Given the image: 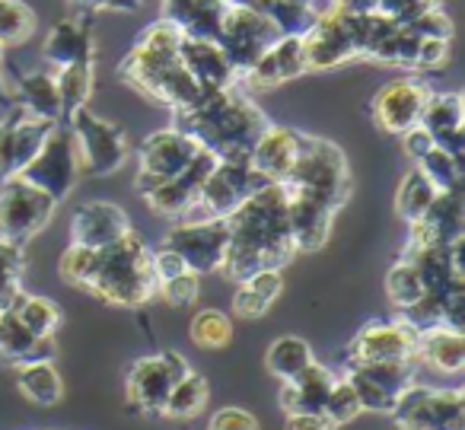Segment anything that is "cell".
I'll return each instance as SVG.
<instances>
[{"instance_id": "1", "label": "cell", "mask_w": 465, "mask_h": 430, "mask_svg": "<svg viewBox=\"0 0 465 430\" xmlns=\"http://www.w3.org/2000/svg\"><path fill=\"white\" fill-rule=\"evenodd\" d=\"M230 243L220 275L226 281H242L255 271H284L300 255L293 243L291 217H287V192L281 182H268L252 192L226 217Z\"/></svg>"}, {"instance_id": "2", "label": "cell", "mask_w": 465, "mask_h": 430, "mask_svg": "<svg viewBox=\"0 0 465 430\" xmlns=\"http://www.w3.org/2000/svg\"><path fill=\"white\" fill-rule=\"evenodd\" d=\"M173 125L217 160H249L255 141L272 122L236 84L204 93L192 109L173 112Z\"/></svg>"}, {"instance_id": "3", "label": "cell", "mask_w": 465, "mask_h": 430, "mask_svg": "<svg viewBox=\"0 0 465 430\" xmlns=\"http://www.w3.org/2000/svg\"><path fill=\"white\" fill-rule=\"evenodd\" d=\"M179 39L182 33L166 20H156L137 35L131 52L118 65V77L131 90L143 93L153 103L166 105L173 112H185L204 96L194 77L185 71L179 58Z\"/></svg>"}, {"instance_id": "4", "label": "cell", "mask_w": 465, "mask_h": 430, "mask_svg": "<svg viewBox=\"0 0 465 430\" xmlns=\"http://www.w3.org/2000/svg\"><path fill=\"white\" fill-rule=\"evenodd\" d=\"M156 287L160 281L153 271V249L134 226L112 245L96 249V265L86 281V294H93L96 300L137 309L153 300Z\"/></svg>"}, {"instance_id": "5", "label": "cell", "mask_w": 465, "mask_h": 430, "mask_svg": "<svg viewBox=\"0 0 465 430\" xmlns=\"http://www.w3.org/2000/svg\"><path fill=\"white\" fill-rule=\"evenodd\" d=\"M287 192L306 195V198L319 201L329 211H341L351 201L354 192V179H351L348 156L338 144L325 141V137H312L300 131V150L293 160L287 179L281 182Z\"/></svg>"}, {"instance_id": "6", "label": "cell", "mask_w": 465, "mask_h": 430, "mask_svg": "<svg viewBox=\"0 0 465 430\" xmlns=\"http://www.w3.org/2000/svg\"><path fill=\"white\" fill-rule=\"evenodd\" d=\"M23 175L26 182L39 185L45 195H52L54 201H64L74 188L84 179V163H80V150L77 141H74V131L67 128V122L52 125V131L42 141L39 154L23 166Z\"/></svg>"}, {"instance_id": "7", "label": "cell", "mask_w": 465, "mask_h": 430, "mask_svg": "<svg viewBox=\"0 0 465 430\" xmlns=\"http://www.w3.org/2000/svg\"><path fill=\"white\" fill-rule=\"evenodd\" d=\"M58 201L23 175H10L0 182V239L26 245L52 224Z\"/></svg>"}, {"instance_id": "8", "label": "cell", "mask_w": 465, "mask_h": 430, "mask_svg": "<svg viewBox=\"0 0 465 430\" xmlns=\"http://www.w3.org/2000/svg\"><path fill=\"white\" fill-rule=\"evenodd\" d=\"M67 128L74 131V141L80 150V163H84V175L103 179V175H115L124 163L131 160L128 137L118 125L99 118L90 105L77 109L67 118Z\"/></svg>"}, {"instance_id": "9", "label": "cell", "mask_w": 465, "mask_h": 430, "mask_svg": "<svg viewBox=\"0 0 465 430\" xmlns=\"http://www.w3.org/2000/svg\"><path fill=\"white\" fill-rule=\"evenodd\" d=\"M392 417L399 430H465V395L462 389L411 383L395 402Z\"/></svg>"}, {"instance_id": "10", "label": "cell", "mask_w": 465, "mask_h": 430, "mask_svg": "<svg viewBox=\"0 0 465 430\" xmlns=\"http://www.w3.org/2000/svg\"><path fill=\"white\" fill-rule=\"evenodd\" d=\"M278 39H281V29L274 26L262 10L230 4L223 16V26H220L217 45L223 48L230 67L236 71V77L242 80V74H246Z\"/></svg>"}, {"instance_id": "11", "label": "cell", "mask_w": 465, "mask_h": 430, "mask_svg": "<svg viewBox=\"0 0 465 430\" xmlns=\"http://www.w3.org/2000/svg\"><path fill=\"white\" fill-rule=\"evenodd\" d=\"M188 370L192 366L179 351H160L137 357L128 366V376H124V395H128L131 408L141 411V415H160L163 405H166V395Z\"/></svg>"}, {"instance_id": "12", "label": "cell", "mask_w": 465, "mask_h": 430, "mask_svg": "<svg viewBox=\"0 0 465 430\" xmlns=\"http://www.w3.org/2000/svg\"><path fill=\"white\" fill-rule=\"evenodd\" d=\"M198 141L188 137L185 131L173 128H163V131H153L147 141L137 147V175H134V192L147 195L153 192L156 185L169 182L173 175H179L188 163L198 156Z\"/></svg>"}, {"instance_id": "13", "label": "cell", "mask_w": 465, "mask_h": 430, "mask_svg": "<svg viewBox=\"0 0 465 430\" xmlns=\"http://www.w3.org/2000/svg\"><path fill=\"white\" fill-rule=\"evenodd\" d=\"M226 243H230L226 217L179 220L166 233V239H163V245L173 249L185 262V268L194 271V275H213V271L223 268Z\"/></svg>"}, {"instance_id": "14", "label": "cell", "mask_w": 465, "mask_h": 430, "mask_svg": "<svg viewBox=\"0 0 465 430\" xmlns=\"http://www.w3.org/2000/svg\"><path fill=\"white\" fill-rule=\"evenodd\" d=\"M418 360H386V364H348L344 379L354 385L363 411L392 415L395 402L411 383H418Z\"/></svg>"}, {"instance_id": "15", "label": "cell", "mask_w": 465, "mask_h": 430, "mask_svg": "<svg viewBox=\"0 0 465 430\" xmlns=\"http://www.w3.org/2000/svg\"><path fill=\"white\" fill-rule=\"evenodd\" d=\"M262 185H268V182L249 166V160H217L211 173H207L204 185H201L192 214H201V217H230Z\"/></svg>"}, {"instance_id": "16", "label": "cell", "mask_w": 465, "mask_h": 430, "mask_svg": "<svg viewBox=\"0 0 465 430\" xmlns=\"http://www.w3.org/2000/svg\"><path fill=\"white\" fill-rule=\"evenodd\" d=\"M427 96H430V86L420 77H414V74L395 77L389 84H382L376 90V96L370 99V118H373V125L382 135L399 137L420 122Z\"/></svg>"}, {"instance_id": "17", "label": "cell", "mask_w": 465, "mask_h": 430, "mask_svg": "<svg viewBox=\"0 0 465 430\" xmlns=\"http://www.w3.org/2000/svg\"><path fill=\"white\" fill-rule=\"evenodd\" d=\"M300 52H303V67L306 74H322L331 71L338 65H348L357 58V45L351 39L348 20L344 10H319L316 23L300 35Z\"/></svg>"}, {"instance_id": "18", "label": "cell", "mask_w": 465, "mask_h": 430, "mask_svg": "<svg viewBox=\"0 0 465 430\" xmlns=\"http://www.w3.org/2000/svg\"><path fill=\"white\" fill-rule=\"evenodd\" d=\"M418 345V328H411L405 319L370 322L351 338L348 364H386V360H414Z\"/></svg>"}, {"instance_id": "19", "label": "cell", "mask_w": 465, "mask_h": 430, "mask_svg": "<svg viewBox=\"0 0 465 430\" xmlns=\"http://www.w3.org/2000/svg\"><path fill=\"white\" fill-rule=\"evenodd\" d=\"M213 163H217V156L207 154V150L201 147L198 156H194V160L188 163L179 175H173L169 182H163V185H156L153 192L143 195L147 207L153 214H160V217H169V220L188 217L192 207H194V201H198V192H201V185H204L207 173L213 169Z\"/></svg>"}, {"instance_id": "20", "label": "cell", "mask_w": 465, "mask_h": 430, "mask_svg": "<svg viewBox=\"0 0 465 430\" xmlns=\"http://www.w3.org/2000/svg\"><path fill=\"white\" fill-rule=\"evenodd\" d=\"M48 131H52V122L26 115L23 109H10L4 115L0 122V182L23 173V166L39 154Z\"/></svg>"}, {"instance_id": "21", "label": "cell", "mask_w": 465, "mask_h": 430, "mask_svg": "<svg viewBox=\"0 0 465 430\" xmlns=\"http://www.w3.org/2000/svg\"><path fill=\"white\" fill-rule=\"evenodd\" d=\"M456 239H465V205L462 188L437 192L424 214L414 224H408V243L420 245H450Z\"/></svg>"}, {"instance_id": "22", "label": "cell", "mask_w": 465, "mask_h": 430, "mask_svg": "<svg viewBox=\"0 0 465 430\" xmlns=\"http://www.w3.org/2000/svg\"><path fill=\"white\" fill-rule=\"evenodd\" d=\"M420 128L433 137L440 150L459 156L465 154V103L459 93H430L420 112Z\"/></svg>"}, {"instance_id": "23", "label": "cell", "mask_w": 465, "mask_h": 430, "mask_svg": "<svg viewBox=\"0 0 465 430\" xmlns=\"http://www.w3.org/2000/svg\"><path fill=\"white\" fill-rule=\"evenodd\" d=\"M131 230L128 214L112 201H86L74 211L71 220V243L86 249H105L115 239H122Z\"/></svg>"}, {"instance_id": "24", "label": "cell", "mask_w": 465, "mask_h": 430, "mask_svg": "<svg viewBox=\"0 0 465 430\" xmlns=\"http://www.w3.org/2000/svg\"><path fill=\"white\" fill-rule=\"evenodd\" d=\"M300 74H306L303 67V52H300V35H281L246 74H242L240 84H246L249 90L265 93V90H278V86L297 80Z\"/></svg>"}, {"instance_id": "25", "label": "cell", "mask_w": 465, "mask_h": 430, "mask_svg": "<svg viewBox=\"0 0 465 430\" xmlns=\"http://www.w3.org/2000/svg\"><path fill=\"white\" fill-rule=\"evenodd\" d=\"M42 58L52 71H64L74 65H96V39L90 20H61L48 29L42 42Z\"/></svg>"}, {"instance_id": "26", "label": "cell", "mask_w": 465, "mask_h": 430, "mask_svg": "<svg viewBox=\"0 0 465 430\" xmlns=\"http://www.w3.org/2000/svg\"><path fill=\"white\" fill-rule=\"evenodd\" d=\"M179 58L185 65V71L194 77V84L204 93L211 90H226V86H236L240 77L226 61L223 48L217 42L207 39H192V35H182L179 39Z\"/></svg>"}, {"instance_id": "27", "label": "cell", "mask_w": 465, "mask_h": 430, "mask_svg": "<svg viewBox=\"0 0 465 430\" xmlns=\"http://www.w3.org/2000/svg\"><path fill=\"white\" fill-rule=\"evenodd\" d=\"M331 385H335V373L319 364V360H312L297 376L284 379L278 395L281 411L284 415H322Z\"/></svg>"}, {"instance_id": "28", "label": "cell", "mask_w": 465, "mask_h": 430, "mask_svg": "<svg viewBox=\"0 0 465 430\" xmlns=\"http://www.w3.org/2000/svg\"><path fill=\"white\" fill-rule=\"evenodd\" d=\"M300 150V131L284 125H268L249 154V166L265 182H284Z\"/></svg>"}, {"instance_id": "29", "label": "cell", "mask_w": 465, "mask_h": 430, "mask_svg": "<svg viewBox=\"0 0 465 430\" xmlns=\"http://www.w3.org/2000/svg\"><path fill=\"white\" fill-rule=\"evenodd\" d=\"M226 7V0H163V20L173 23L182 35L217 42Z\"/></svg>"}, {"instance_id": "30", "label": "cell", "mask_w": 465, "mask_h": 430, "mask_svg": "<svg viewBox=\"0 0 465 430\" xmlns=\"http://www.w3.org/2000/svg\"><path fill=\"white\" fill-rule=\"evenodd\" d=\"M287 217H291L297 252H319V249H325V243H329L331 224H335L338 214L329 211L325 205H319V201L306 198V195L287 192Z\"/></svg>"}, {"instance_id": "31", "label": "cell", "mask_w": 465, "mask_h": 430, "mask_svg": "<svg viewBox=\"0 0 465 430\" xmlns=\"http://www.w3.org/2000/svg\"><path fill=\"white\" fill-rule=\"evenodd\" d=\"M14 103H16V109H23L33 118H42V122H52V125L64 122V105H61V93H58L54 71L16 74Z\"/></svg>"}, {"instance_id": "32", "label": "cell", "mask_w": 465, "mask_h": 430, "mask_svg": "<svg viewBox=\"0 0 465 430\" xmlns=\"http://www.w3.org/2000/svg\"><path fill=\"white\" fill-rule=\"evenodd\" d=\"M54 354H58L54 338H39L16 319L14 309H0V360L4 364L16 366L29 360H54Z\"/></svg>"}, {"instance_id": "33", "label": "cell", "mask_w": 465, "mask_h": 430, "mask_svg": "<svg viewBox=\"0 0 465 430\" xmlns=\"http://www.w3.org/2000/svg\"><path fill=\"white\" fill-rule=\"evenodd\" d=\"M414 360H418V366L424 364L437 373H459L465 366V335L450 325L424 328V332H418Z\"/></svg>"}, {"instance_id": "34", "label": "cell", "mask_w": 465, "mask_h": 430, "mask_svg": "<svg viewBox=\"0 0 465 430\" xmlns=\"http://www.w3.org/2000/svg\"><path fill=\"white\" fill-rule=\"evenodd\" d=\"M284 294V271L265 268L255 275L236 281V294H232V315L236 319L255 322L274 306V300Z\"/></svg>"}, {"instance_id": "35", "label": "cell", "mask_w": 465, "mask_h": 430, "mask_svg": "<svg viewBox=\"0 0 465 430\" xmlns=\"http://www.w3.org/2000/svg\"><path fill=\"white\" fill-rule=\"evenodd\" d=\"M14 370L16 389L39 408H52L64 398V379L52 360H29V364H16Z\"/></svg>"}, {"instance_id": "36", "label": "cell", "mask_w": 465, "mask_h": 430, "mask_svg": "<svg viewBox=\"0 0 465 430\" xmlns=\"http://www.w3.org/2000/svg\"><path fill=\"white\" fill-rule=\"evenodd\" d=\"M207 398H211V383L201 373L188 370L166 395V405H163L160 415L173 417V421H192L207 408Z\"/></svg>"}, {"instance_id": "37", "label": "cell", "mask_w": 465, "mask_h": 430, "mask_svg": "<svg viewBox=\"0 0 465 430\" xmlns=\"http://www.w3.org/2000/svg\"><path fill=\"white\" fill-rule=\"evenodd\" d=\"M10 309H14L16 319H20L33 335H39V338H54L58 328H61V322H64L58 303L48 300V296L26 294V290L16 294V300L10 303Z\"/></svg>"}, {"instance_id": "38", "label": "cell", "mask_w": 465, "mask_h": 430, "mask_svg": "<svg viewBox=\"0 0 465 430\" xmlns=\"http://www.w3.org/2000/svg\"><path fill=\"white\" fill-rule=\"evenodd\" d=\"M249 7L262 10L281 29V35H303L319 16L312 0H252Z\"/></svg>"}, {"instance_id": "39", "label": "cell", "mask_w": 465, "mask_h": 430, "mask_svg": "<svg viewBox=\"0 0 465 430\" xmlns=\"http://www.w3.org/2000/svg\"><path fill=\"white\" fill-rule=\"evenodd\" d=\"M312 360H316L312 357V347L306 345L303 338H297V335H281V338L272 341V347H268L265 370L284 383V379L297 376L303 366H310Z\"/></svg>"}, {"instance_id": "40", "label": "cell", "mask_w": 465, "mask_h": 430, "mask_svg": "<svg viewBox=\"0 0 465 430\" xmlns=\"http://www.w3.org/2000/svg\"><path fill=\"white\" fill-rule=\"evenodd\" d=\"M433 198H437L433 182L427 179L418 166H414L411 173H405L399 182V192H395V214H399L405 224H414V220L430 207Z\"/></svg>"}, {"instance_id": "41", "label": "cell", "mask_w": 465, "mask_h": 430, "mask_svg": "<svg viewBox=\"0 0 465 430\" xmlns=\"http://www.w3.org/2000/svg\"><path fill=\"white\" fill-rule=\"evenodd\" d=\"M54 80H58L61 105H64V122H67L77 109L90 105L93 86H96V65H74L64 67V71H54Z\"/></svg>"}, {"instance_id": "42", "label": "cell", "mask_w": 465, "mask_h": 430, "mask_svg": "<svg viewBox=\"0 0 465 430\" xmlns=\"http://www.w3.org/2000/svg\"><path fill=\"white\" fill-rule=\"evenodd\" d=\"M386 296H389V303L399 309V313H405L408 306H414V303L424 296V281H420V271L414 268L405 255L395 258V265L389 268Z\"/></svg>"}, {"instance_id": "43", "label": "cell", "mask_w": 465, "mask_h": 430, "mask_svg": "<svg viewBox=\"0 0 465 430\" xmlns=\"http://www.w3.org/2000/svg\"><path fill=\"white\" fill-rule=\"evenodd\" d=\"M35 26H39V16H35V10L29 4H23V0H0V45L4 48L29 42Z\"/></svg>"}, {"instance_id": "44", "label": "cell", "mask_w": 465, "mask_h": 430, "mask_svg": "<svg viewBox=\"0 0 465 430\" xmlns=\"http://www.w3.org/2000/svg\"><path fill=\"white\" fill-rule=\"evenodd\" d=\"M188 338L201 351H220L232 341V319L220 309H201L188 325Z\"/></svg>"}, {"instance_id": "45", "label": "cell", "mask_w": 465, "mask_h": 430, "mask_svg": "<svg viewBox=\"0 0 465 430\" xmlns=\"http://www.w3.org/2000/svg\"><path fill=\"white\" fill-rule=\"evenodd\" d=\"M23 275H26V252L20 243L0 239V309H10L16 294L23 290Z\"/></svg>"}, {"instance_id": "46", "label": "cell", "mask_w": 465, "mask_h": 430, "mask_svg": "<svg viewBox=\"0 0 465 430\" xmlns=\"http://www.w3.org/2000/svg\"><path fill=\"white\" fill-rule=\"evenodd\" d=\"M418 169L433 182L437 192H452V188H462V160L440 147H430L418 160Z\"/></svg>"}, {"instance_id": "47", "label": "cell", "mask_w": 465, "mask_h": 430, "mask_svg": "<svg viewBox=\"0 0 465 430\" xmlns=\"http://www.w3.org/2000/svg\"><path fill=\"white\" fill-rule=\"evenodd\" d=\"M322 415L329 417L335 427H341V424H351L357 421V417L363 415V405L361 398H357L354 385L348 383L344 376H335V385H331L329 398H325V408Z\"/></svg>"}, {"instance_id": "48", "label": "cell", "mask_w": 465, "mask_h": 430, "mask_svg": "<svg viewBox=\"0 0 465 430\" xmlns=\"http://www.w3.org/2000/svg\"><path fill=\"white\" fill-rule=\"evenodd\" d=\"M93 265H96V249H86V245L71 243L58 265L61 281L71 284V287H77V290H86V281H90V275H93Z\"/></svg>"}, {"instance_id": "49", "label": "cell", "mask_w": 465, "mask_h": 430, "mask_svg": "<svg viewBox=\"0 0 465 430\" xmlns=\"http://www.w3.org/2000/svg\"><path fill=\"white\" fill-rule=\"evenodd\" d=\"M198 294H201V275H194V271H182V275H175V277H166V281H160V287H156V296L175 309L192 306V303L198 300Z\"/></svg>"}, {"instance_id": "50", "label": "cell", "mask_w": 465, "mask_h": 430, "mask_svg": "<svg viewBox=\"0 0 465 430\" xmlns=\"http://www.w3.org/2000/svg\"><path fill=\"white\" fill-rule=\"evenodd\" d=\"M443 7V0H380V10L376 14H386L399 23H411L418 16L430 14V10Z\"/></svg>"}, {"instance_id": "51", "label": "cell", "mask_w": 465, "mask_h": 430, "mask_svg": "<svg viewBox=\"0 0 465 430\" xmlns=\"http://www.w3.org/2000/svg\"><path fill=\"white\" fill-rule=\"evenodd\" d=\"M207 430H262L259 421H255L252 411L246 408H220L213 411V417L207 421Z\"/></svg>"}, {"instance_id": "52", "label": "cell", "mask_w": 465, "mask_h": 430, "mask_svg": "<svg viewBox=\"0 0 465 430\" xmlns=\"http://www.w3.org/2000/svg\"><path fill=\"white\" fill-rule=\"evenodd\" d=\"M399 141H401V150H405V156H408V160H414V163H418L430 147H437V144H433V137L427 135L420 125H414V128H408L405 135H399Z\"/></svg>"}, {"instance_id": "53", "label": "cell", "mask_w": 465, "mask_h": 430, "mask_svg": "<svg viewBox=\"0 0 465 430\" xmlns=\"http://www.w3.org/2000/svg\"><path fill=\"white\" fill-rule=\"evenodd\" d=\"M74 7L86 10V14H99V10H109V14H134L143 7V0H71Z\"/></svg>"}, {"instance_id": "54", "label": "cell", "mask_w": 465, "mask_h": 430, "mask_svg": "<svg viewBox=\"0 0 465 430\" xmlns=\"http://www.w3.org/2000/svg\"><path fill=\"white\" fill-rule=\"evenodd\" d=\"M153 271H156V281H166V277H175V275H182V271H188V268L173 249L160 245V249H153Z\"/></svg>"}, {"instance_id": "55", "label": "cell", "mask_w": 465, "mask_h": 430, "mask_svg": "<svg viewBox=\"0 0 465 430\" xmlns=\"http://www.w3.org/2000/svg\"><path fill=\"white\" fill-rule=\"evenodd\" d=\"M284 430H338L325 415H287Z\"/></svg>"}, {"instance_id": "56", "label": "cell", "mask_w": 465, "mask_h": 430, "mask_svg": "<svg viewBox=\"0 0 465 430\" xmlns=\"http://www.w3.org/2000/svg\"><path fill=\"white\" fill-rule=\"evenodd\" d=\"M331 7L344 10V14H376L380 0H331Z\"/></svg>"}, {"instance_id": "57", "label": "cell", "mask_w": 465, "mask_h": 430, "mask_svg": "<svg viewBox=\"0 0 465 430\" xmlns=\"http://www.w3.org/2000/svg\"><path fill=\"white\" fill-rule=\"evenodd\" d=\"M0 109H4V112L16 109V103H14V86L7 84V77H4V74H0Z\"/></svg>"}, {"instance_id": "58", "label": "cell", "mask_w": 465, "mask_h": 430, "mask_svg": "<svg viewBox=\"0 0 465 430\" xmlns=\"http://www.w3.org/2000/svg\"><path fill=\"white\" fill-rule=\"evenodd\" d=\"M4 52H7V48H4V45H0V61H4Z\"/></svg>"}]
</instances>
